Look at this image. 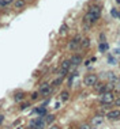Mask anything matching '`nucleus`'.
<instances>
[{
    "instance_id": "nucleus-16",
    "label": "nucleus",
    "mask_w": 120,
    "mask_h": 129,
    "mask_svg": "<svg viewBox=\"0 0 120 129\" xmlns=\"http://www.w3.org/2000/svg\"><path fill=\"white\" fill-rule=\"evenodd\" d=\"M70 68H71V61H70V60H63V62H62V69L68 71Z\"/></svg>"
},
{
    "instance_id": "nucleus-35",
    "label": "nucleus",
    "mask_w": 120,
    "mask_h": 129,
    "mask_svg": "<svg viewBox=\"0 0 120 129\" xmlns=\"http://www.w3.org/2000/svg\"><path fill=\"white\" fill-rule=\"evenodd\" d=\"M119 97H120V92H119Z\"/></svg>"
},
{
    "instance_id": "nucleus-20",
    "label": "nucleus",
    "mask_w": 120,
    "mask_h": 129,
    "mask_svg": "<svg viewBox=\"0 0 120 129\" xmlns=\"http://www.w3.org/2000/svg\"><path fill=\"white\" fill-rule=\"evenodd\" d=\"M67 25H62V27H60V34H64L66 31H67Z\"/></svg>"
},
{
    "instance_id": "nucleus-27",
    "label": "nucleus",
    "mask_w": 120,
    "mask_h": 129,
    "mask_svg": "<svg viewBox=\"0 0 120 129\" xmlns=\"http://www.w3.org/2000/svg\"><path fill=\"white\" fill-rule=\"evenodd\" d=\"M3 122H4V115H3V114H0V125H2Z\"/></svg>"
},
{
    "instance_id": "nucleus-1",
    "label": "nucleus",
    "mask_w": 120,
    "mask_h": 129,
    "mask_svg": "<svg viewBox=\"0 0 120 129\" xmlns=\"http://www.w3.org/2000/svg\"><path fill=\"white\" fill-rule=\"evenodd\" d=\"M100 16H101V7L97 4H94V6H92V7H89V12L85 15L83 22L87 23V25H92V23L98 21Z\"/></svg>"
},
{
    "instance_id": "nucleus-34",
    "label": "nucleus",
    "mask_w": 120,
    "mask_h": 129,
    "mask_svg": "<svg viewBox=\"0 0 120 129\" xmlns=\"http://www.w3.org/2000/svg\"><path fill=\"white\" fill-rule=\"evenodd\" d=\"M119 18H120V12H119Z\"/></svg>"
},
{
    "instance_id": "nucleus-23",
    "label": "nucleus",
    "mask_w": 120,
    "mask_h": 129,
    "mask_svg": "<svg viewBox=\"0 0 120 129\" xmlns=\"http://www.w3.org/2000/svg\"><path fill=\"white\" fill-rule=\"evenodd\" d=\"M30 106V103H27V102H25V103L21 105V110H25V109H27Z\"/></svg>"
},
{
    "instance_id": "nucleus-32",
    "label": "nucleus",
    "mask_w": 120,
    "mask_h": 129,
    "mask_svg": "<svg viewBox=\"0 0 120 129\" xmlns=\"http://www.w3.org/2000/svg\"><path fill=\"white\" fill-rule=\"evenodd\" d=\"M115 52H116V53H117V54H120V49H116Z\"/></svg>"
},
{
    "instance_id": "nucleus-25",
    "label": "nucleus",
    "mask_w": 120,
    "mask_h": 129,
    "mask_svg": "<svg viewBox=\"0 0 120 129\" xmlns=\"http://www.w3.org/2000/svg\"><path fill=\"white\" fill-rule=\"evenodd\" d=\"M112 15H113V18H117V16H119V14H117V11H116V10H112Z\"/></svg>"
},
{
    "instance_id": "nucleus-4",
    "label": "nucleus",
    "mask_w": 120,
    "mask_h": 129,
    "mask_svg": "<svg viewBox=\"0 0 120 129\" xmlns=\"http://www.w3.org/2000/svg\"><path fill=\"white\" fill-rule=\"evenodd\" d=\"M81 41H82V37H81V35H76V37H74L71 41H70L68 49H70V50H76V49H78V46L81 45Z\"/></svg>"
},
{
    "instance_id": "nucleus-12",
    "label": "nucleus",
    "mask_w": 120,
    "mask_h": 129,
    "mask_svg": "<svg viewBox=\"0 0 120 129\" xmlns=\"http://www.w3.org/2000/svg\"><path fill=\"white\" fill-rule=\"evenodd\" d=\"M23 98H25V92H23V91H18V92H15V95H14L15 102H22V101H23Z\"/></svg>"
},
{
    "instance_id": "nucleus-36",
    "label": "nucleus",
    "mask_w": 120,
    "mask_h": 129,
    "mask_svg": "<svg viewBox=\"0 0 120 129\" xmlns=\"http://www.w3.org/2000/svg\"><path fill=\"white\" fill-rule=\"evenodd\" d=\"M93 129H94V128H93Z\"/></svg>"
},
{
    "instance_id": "nucleus-8",
    "label": "nucleus",
    "mask_w": 120,
    "mask_h": 129,
    "mask_svg": "<svg viewBox=\"0 0 120 129\" xmlns=\"http://www.w3.org/2000/svg\"><path fill=\"white\" fill-rule=\"evenodd\" d=\"M45 121H44V118L42 117H38V118H36V129H44L45 128Z\"/></svg>"
},
{
    "instance_id": "nucleus-28",
    "label": "nucleus",
    "mask_w": 120,
    "mask_h": 129,
    "mask_svg": "<svg viewBox=\"0 0 120 129\" xmlns=\"http://www.w3.org/2000/svg\"><path fill=\"white\" fill-rule=\"evenodd\" d=\"M108 76H109V79H112V80H115V79H116V78H115V75H113L112 72H111V74H109Z\"/></svg>"
},
{
    "instance_id": "nucleus-17",
    "label": "nucleus",
    "mask_w": 120,
    "mask_h": 129,
    "mask_svg": "<svg viewBox=\"0 0 120 129\" xmlns=\"http://www.w3.org/2000/svg\"><path fill=\"white\" fill-rule=\"evenodd\" d=\"M81 46H82V48H89V46H90V39L89 38H82Z\"/></svg>"
},
{
    "instance_id": "nucleus-9",
    "label": "nucleus",
    "mask_w": 120,
    "mask_h": 129,
    "mask_svg": "<svg viewBox=\"0 0 120 129\" xmlns=\"http://www.w3.org/2000/svg\"><path fill=\"white\" fill-rule=\"evenodd\" d=\"M102 121H104V118H102V115H94L92 120V124L94 125V126H98V125L102 124Z\"/></svg>"
},
{
    "instance_id": "nucleus-31",
    "label": "nucleus",
    "mask_w": 120,
    "mask_h": 129,
    "mask_svg": "<svg viewBox=\"0 0 120 129\" xmlns=\"http://www.w3.org/2000/svg\"><path fill=\"white\" fill-rule=\"evenodd\" d=\"M49 129H60V128L57 126V125H52V126H51V128H49Z\"/></svg>"
},
{
    "instance_id": "nucleus-14",
    "label": "nucleus",
    "mask_w": 120,
    "mask_h": 129,
    "mask_svg": "<svg viewBox=\"0 0 120 129\" xmlns=\"http://www.w3.org/2000/svg\"><path fill=\"white\" fill-rule=\"evenodd\" d=\"M55 115L53 114H46L45 117H44V121H45V124H52L53 121H55Z\"/></svg>"
},
{
    "instance_id": "nucleus-15",
    "label": "nucleus",
    "mask_w": 120,
    "mask_h": 129,
    "mask_svg": "<svg viewBox=\"0 0 120 129\" xmlns=\"http://www.w3.org/2000/svg\"><path fill=\"white\" fill-rule=\"evenodd\" d=\"M60 99H62V102H67L70 99V92L68 91H62V94H60Z\"/></svg>"
},
{
    "instance_id": "nucleus-29",
    "label": "nucleus",
    "mask_w": 120,
    "mask_h": 129,
    "mask_svg": "<svg viewBox=\"0 0 120 129\" xmlns=\"http://www.w3.org/2000/svg\"><path fill=\"white\" fill-rule=\"evenodd\" d=\"M79 129H90V126H89V125H82Z\"/></svg>"
},
{
    "instance_id": "nucleus-24",
    "label": "nucleus",
    "mask_w": 120,
    "mask_h": 129,
    "mask_svg": "<svg viewBox=\"0 0 120 129\" xmlns=\"http://www.w3.org/2000/svg\"><path fill=\"white\" fill-rule=\"evenodd\" d=\"M108 61H109V64H116L115 58H113V57H111V56H109V57H108Z\"/></svg>"
},
{
    "instance_id": "nucleus-6",
    "label": "nucleus",
    "mask_w": 120,
    "mask_h": 129,
    "mask_svg": "<svg viewBox=\"0 0 120 129\" xmlns=\"http://www.w3.org/2000/svg\"><path fill=\"white\" fill-rule=\"evenodd\" d=\"M108 120H119L120 118V110H109L106 114Z\"/></svg>"
},
{
    "instance_id": "nucleus-2",
    "label": "nucleus",
    "mask_w": 120,
    "mask_h": 129,
    "mask_svg": "<svg viewBox=\"0 0 120 129\" xmlns=\"http://www.w3.org/2000/svg\"><path fill=\"white\" fill-rule=\"evenodd\" d=\"M100 102L104 105H111L115 102V95H113L112 91H106V92H102L100 95Z\"/></svg>"
},
{
    "instance_id": "nucleus-5",
    "label": "nucleus",
    "mask_w": 120,
    "mask_h": 129,
    "mask_svg": "<svg viewBox=\"0 0 120 129\" xmlns=\"http://www.w3.org/2000/svg\"><path fill=\"white\" fill-rule=\"evenodd\" d=\"M40 95L41 97H48L49 94L52 92V87L49 86V83H42L41 86H40Z\"/></svg>"
},
{
    "instance_id": "nucleus-3",
    "label": "nucleus",
    "mask_w": 120,
    "mask_h": 129,
    "mask_svg": "<svg viewBox=\"0 0 120 129\" xmlns=\"http://www.w3.org/2000/svg\"><path fill=\"white\" fill-rule=\"evenodd\" d=\"M97 80H98V78L94 74H89V75L85 76L83 83H85V86H87V87H94V86L97 84Z\"/></svg>"
},
{
    "instance_id": "nucleus-19",
    "label": "nucleus",
    "mask_w": 120,
    "mask_h": 129,
    "mask_svg": "<svg viewBox=\"0 0 120 129\" xmlns=\"http://www.w3.org/2000/svg\"><path fill=\"white\" fill-rule=\"evenodd\" d=\"M33 99V101H36V99H38L40 98V92L38 91H34V92H32V97H30Z\"/></svg>"
},
{
    "instance_id": "nucleus-7",
    "label": "nucleus",
    "mask_w": 120,
    "mask_h": 129,
    "mask_svg": "<svg viewBox=\"0 0 120 129\" xmlns=\"http://www.w3.org/2000/svg\"><path fill=\"white\" fill-rule=\"evenodd\" d=\"M70 61H71V65H79L82 62V57L79 54H74L70 58Z\"/></svg>"
},
{
    "instance_id": "nucleus-11",
    "label": "nucleus",
    "mask_w": 120,
    "mask_h": 129,
    "mask_svg": "<svg viewBox=\"0 0 120 129\" xmlns=\"http://www.w3.org/2000/svg\"><path fill=\"white\" fill-rule=\"evenodd\" d=\"M94 88H96V91H98V92H106V84H102V83H97L94 86Z\"/></svg>"
},
{
    "instance_id": "nucleus-33",
    "label": "nucleus",
    "mask_w": 120,
    "mask_h": 129,
    "mask_svg": "<svg viewBox=\"0 0 120 129\" xmlns=\"http://www.w3.org/2000/svg\"><path fill=\"white\" fill-rule=\"evenodd\" d=\"M116 3H117V4H120V0H116Z\"/></svg>"
},
{
    "instance_id": "nucleus-18",
    "label": "nucleus",
    "mask_w": 120,
    "mask_h": 129,
    "mask_svg": "<svg viewBox=\"0 0 120 129\" xmlns=\"http://www.w3.org/2000/svg\"><path fill=\"white\" fill-rule=\"evenodd\" d=\"M63 83V78H56L55 80L52 82V84H53V87H57V86H60Z\"/></svg>"
},
{
    "instance_id": "nucleus-26",
    "label": "nucleus",
    "mask_w": 120,
    "mask_h": 129,
    "mask_svg": "<svg viewBox=\"0 0 120 129\" xmlns=\"http://www.w3.org/2000/svg\"><path fill=\"white\" fill-rule=\"evenodd\" d=\"M115 105H117V106H120V97L117 98V99H115V102H113Z\"/></svg>"
},
{
    "instance_id": "nucleus-22",
    "label": "nucleus",
    "mask_w": 120,
    "mask_h": 129,
    "mask_svg": "<svg viewBox=\"0 0 120 129\" xmlns=\"http://www.w3.org/2000/svg\"><path fill=\"white\" fill-rule=\"evenodd\" d=\"M10 3V0H0V7H4V6H7Z\"/></svg>"
},
{
    "instance_id": "nucleus-21",
    "label": "nucleus",
    "mask_w": 120,
    "mask_h": 129,
    "mask_svg": "<svg viewBox=\"0 0 120 129\" xmlns=\"http://www.w3.org/2000/svg\"><path fill=\"white\" fill-rule=\"evenodd\" d=\"M66 74H67V71H64V69H62V68H60V71H59V78H64V76H66Z\"/></svg>"
},
{
    "instance_id": "nucleus-30",
    "label": "nucleus",
    "mask_w": 120,
    "mask_h": 129,
    "mask_svg": "<svg viewBox=\"0 0 120 129\" xmlns=\"http://www.w3.org/2000/svg\"><path fill=\"white\" fill-rule=\"evenodd\" d=\"M53 107H55V109H59V107H60V103H59V102H56V103H55V106H53Z\"/></svg>"
},
{
    "instance_id": "nucleus-10",
    "label": "nucleus",
    "mask_w": 120,
    "mask_h": 129,
    "mask_svg": "<svg viewBox=\"0 0 120 129\" xmlns=\"http://www.w3.org/2000/svg\"><path fill=\"white\" fill-rule=\"evenodd\" d=\"M26 6V2L25 0H15L14 2V8H16V10H21V8H23Z\"/></svg>"
},
{
    "instance_id": "nucleus-13",
    "label": "nucleus",
    "mask_w": 120,
    "mask_h": 129,
    "mask_svg": "<svg viewBox=\"0 0 120 129\" xmlns=\"http://www.w3.org/2000/svg\"><path fill=\"white\" fill-rule=\"evenodd\" d=\"M108 49H109V46H108V44H106V42H101V44L98 45V50L101 52V53H105Z\"/></svg>"
}]
</instances>
